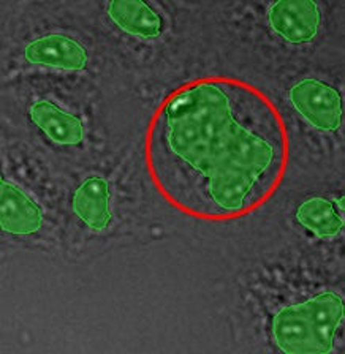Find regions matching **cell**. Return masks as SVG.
Instances as JSON below:
<instances>
[{"instance_id": "1", "label": "cell", "mask_w": 345, "mask_h": 354, "mask_svg": "<svg viewBox=\"0 0 345 354\" xmlns=\"http://www.w3.org/2000/svg\"><path fill=\"white\" fill-rule=\"evenodd\" d=\"M290 160L285 119L260 87L204 76L165 97L146 135V166L166 203L188 217L228 221L257 212Z\"/></svg>"}, {"instance_id": "2", "label": "cell", "mask_w": 345, "mask_h": 354, "mask_svg": "<svg viewBox=\"0 0 345 354\" xmlns=\"http://www.w3.org/2000/svg\"><path fill=\"white\" fill-rule=\"evenodd\" d=\"M344 323V299L324 291L308 301L282 307L271 321L274 345L287 354H328Z\"/></svg>"}, {"instance_id": "3", "label": "cell", "mask_w": 345, "mask_h": 354, "mask_svg": "<svg viewBox=\"0 0 345 354\" xmlns=\"http://www.w3.org/2000/svg\"><path fill=\"white\" fill-rule=\"evenodd\" d=\"M292 106L314 129L335 133L342 127L344 103L336 87L317 77H304L288 91Z\"/></svg>"}, {"instance_id": "4", "label": "cell", "mask_w": 345, "mask_h": 354, "mask_svg": "<svg viewBox=\"0 0 345 354\" xmlns=\"http://www.w3.org/2000/svg\"><path fill=\"white\" fill-rule=\"evenodd\" d=\"M268 24L292 44L312 43L321 27V11L312 0H279L269 5Z\"/></svg>"}, {"instance_id": "5", "label": "cell", "mask_w": 345, "mask_h": 354, "mask_svg": "<svg viewBox=\"0 0 345 354\" xmlns=\"http://www.w3.org/2000/svg\"><path fill=\"white\" fill-rule=\"evenodd\" d=\"M24 59L32 65L49 66L65 71L86 68L89 55L85 44L65 33H46L26 44Z\"/></svg>"}, {"instance_id": "6", "label": "cell", "mask_w": 345, "mask_h": 354, "mask_svg": "<svg viewBox=\"0 0 345 354\" xmlns=\"http://www.w3.org/2000/svg\"><path fill=\"white\" fill-rule=\"evenodd\" d=\"M0 226L15 236H32L43 226L42 207L5 177L0 179Z\"/></svg>"}, {"instance_id": "7", "label": "cell", "mask_w": 345, "mask_h": 354, "mask_svg": "<svg viewBox=\"0 0 345 354\" xmlns=\"http://www.w3.org/2000/svg\"><path fill=\"white\" fill-rule=\"evenodd\" d=\"M71 209L91 231L107 230L113 220L108 180L102 176H89L75 190Z\"/></svg>"}, {"instance_id": "8", "label": "cell", "mask_w": 345, "mask_h": 354, "mask_svg": "<svg viewBox=\"0 0 345 354\" xmlns=\"http://www.w3.org/2000/svg\"><path fill=\"white\" fill-rule=\"evenodd\" d=\"M29 118L48 140L59 146H80L86 138L82 120L51 100H37L29 109Z\"/></svg>"}, {"instance_id": "9", "label": "cell", "mask_w": 345, "mask_h": 354, "mask_svg": "<svg viewBox=\"0 0 345 354\" xmlns=\"http://www.w3.org/2000/svg\"><path fill=\"white\" fill-rule=\"evenodd\" d=\"M107 15L118 29L143 40H155L165 30L159 11L141 0H114L107 5Z\"/></svg>"}, {"instance_id": "10", "label": "cell", "mask_w": 345, "mask_h": 354, "mask_svg": "<svg viewBox=\"0 0 345 354\" xmlns=\"http://www.w3.org/2000/svg\"><path fill=\"white\" fill-rule=\"evenodd\" d=\"M297 220L319 239H335L344 231V215L339 214L330 199L314 196L306 199L297 209Z\"/></svg>"}, {"instance_id": "11", "label": "cell", "mask_w": 345, "mask_h": 354, "mask_svg": "<svg viewBox=\"0 0 345 354\" xmlns=\"http://www.w3.org/2000/svg\"><path fill=\"white\" fill-rule=\"evenodd\" d=\"M344 196H341V198H339V199H336V201H335V206L336 207H339V214H341V215H344Z\"/></svg>"}]
</instances>
